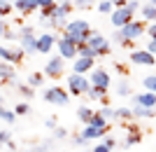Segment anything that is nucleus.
Returning <instances> with one entry per match:
<instances>
[{
    "mask_svg": "<svg viewBox=\"0 0 156 152\" xmlns=\"http://www.w3.org/2000/svg\"><path fill=\"white\" fill-rule=\"evenodd\" d=\"M65 35L72 40V42H77L79 45H84L86 40H89V35H91V26H89V21L84 19H72L65 24Z\"/></svg>",
    "mask_w": 156,
    "mask_h": 152,
    "instance_id": "1",
    "label": "nucleus"
},
{
    "mask_svg": "<svg viewBox=\"0 0 156 152\" xmlns=\"http://www.w3.org/2000/svg\"><path fill=\"white\" fill-rule=\"evenodd\" d=\"M89 89H91V82L84 77V73L68 75V91H70L72 96H86Z\"/></svg>",
    "mask_w": 156,
    "mask_h": 152,
    "instance_id": "2",
    "label": "nucleus"
},
{
    "mask_svg": "<svg viewBox=\"0 0 156 152\" xmlns=\"http://www.w3.org/2000/svg\"><path fill=\"white\" fill-rule=\"evenodd\" d=\"M19 42L23 47L26 54H35L37 52V38H35V28L33 26H23L19 31Z\"/></svg>",
    "mask_w": 156,
    "mask_h": 152,
    "instance_id": "3",
    "label": "nucleus"
},
{
    "mask_svg": "<svg viewBox=\"0 0 156 152\" xmlns=\"http://www.w3.org/2000/svg\"><path fill=\"white\" fill-rule=\"evenodd\" d=\"M42 98L47 101V103H51V106H68V101H70V94H65V89H61V87H49L44 94H42Z\"/></svg>",
    "mask_w": 156,
    "mask_h": 152,
    "instance_id": "4",
    "label": "nucleus"
},
{
    "mask_svg": "<svg viewBox=\"0 0 156 152\" xmlns=\"http://www.w3.org/2000/svg\"><path fill=\"white\" fill-rule=\"evenodd\" d=\"M56 47H58V54L63 56V59H77L79 56V47H77V42H72L68 35H63V38H58L56 40Z\"/></svg>",
    "mask_w": 156,
    "mask_h": 152,
    "instance_id": "5",
    "label": "nucleus"
},
{
    "mask_svg": "<svg viewBox=\"0 0 156 152\" xmlns=\"http://www.w3.org/2000/svg\"><path fill=\"white\" fill-rule=\"evenodd\" d=\"M110 21H112V26L114 28H121V26H126L128 21H133V12H130L128 7H114V12L110 14Z\"/></svg>",
    "mask_w": 156,
    "mask_h": 152,
    "instance_id": "6",
    "label": "nucleus"
},
{
    "mask_svg": "<svg viewBox=\"0 0 156 152\" xmlns=\"http://www.w3.org/2000/svg\"><path fill=\"white\" fill-rule=\"evenodd\" d=\"M86 45L93 47V49L98 52V56H103V54H110V42H107V38H103V35L96 33V31H91L89 40H86Z\"/></svg>",
    "mask_w": 156,
    "mask_h": 152,
    "instance_id": "7",
    "label": "nucleus"
},
{
    "mask_svg": "<svg viewBox=\"0 0 156 152\" xmlns=\"http://www.w3.org/2000/svg\"><path fill=\"white\" fill-rule=\"evenodd\" d=\"M119 31H121V35H124L126 40H137V38H142V33H144V24H140V21H128V24L121 26Z\"/></svg>",
    "mask_w": 156,
    "mask_h": 152,
    "instance_id": "8",
    "label": "nucleus"
},
{
    "mask_svg": "<svg viewBox=\"0 0 156 152\" xmlns=\"http://www.w3.org/2000/svg\"><path fill=\"white\" fill-rule=\"evenodd\" d=\"M130 63H135V66H154L156 63V56L149 52V49H137L128 56Z\"/></svg>",
    "mask_w": 156,
    "mask_h": 152,
    "instance_id": "9",
    "label": "nucleus"
},
{
    "mask_svg": "<svg viewBox=\"0 0 156 152\" xmlns=\"http://www.w3.org/2000/svg\"><path fill=\"white\" fill-rule=\"evenodd\" d=\"M26 56L23 47H16V49H9V47L0 45V61H7V63H19L21 59Z\"/></svg>",
    "mask_w": 156,
    "mask_h": 152,
    "instance_id": "10",
    "label": "nucleus"
},
{
    "mask_svg": "<svg viewBox=\"0 0 156 152\" xmlns=\"http://www.w3.org/2000/svg\"><path fill=\"white\" fill-rule=\"evenodd\" d=\"M63 56H51V59L44 63V75H49V77H61V73H63Z\"/></svg>",
    "mask_w": 156,
    "mask_h": 152,
    "instance_id": "11",
    "label": "nucleus"
},
{
    "mask_svg": "<svg viewBox=\"0 0 156 152\" xmlns=\"http://www.w3.org/2000/svg\"><path fill=\"white\" fill-rule=\"evenodd\" d=\"M91 84L93 87H105V89H110V84H112L110 73H107L105 68H93V70H91Z\"/></svg>",
    "mask_w": 156,
    "mask_h": 152,
    "instance_id": "12",
    "label": "nucleus"
},
{
    "mask_svg": "<svg viewBox=\"0 0 156 152\" xmlns=\"http://www.w3.org/2000/svg\"><path fill=\"white\" fill-rule=\"evenodd\" d=\"M56 40H58V38H56L54 33H42L37 38V54H49V52H51V47L56 45Z\"/></svg>",
    "mask_w": 156,
    "mask_h": 152,
    "instance_id": "13",
    "label": "nucleus"
},
{
    "mask_svg": "<svg viewBox=\"0 0 156 152\" xmlns=\"http://www.w3.org/2000/svg\"><path fill=\"white\" fill-rule=\"evenodd\" d=\"M91 70H93L91 56H77V59H72V73H91Z\"/></svg>",
    "mask_w": 156,
    "mask_h": 152,
    "instance_id": "14",
    "label": "nucleus"
},
{
    "mask_svg": "<svg viewBox=\"0 0 156 152\" xmlns=\"http://www.w3.org/2000/svg\"><path fill=\"white\" fill-rule=\"evenodd\" d=\"M105 133H107V129H103V126H96V124H84V131H82V136H84L86 140H93V138H103Z\"/></svg>",
    "mask_w": 156,
    "mask_h": 152,
    "instance_id": "15",
    "label": "nucleus"
},
{
    "mask_svg": "<svg viewBox=\"0 0 156 152\" xmlns=\"http://www.w3.org/2000/svg\"><path fill=\"white\" fill-rule=\"evenodd\" d=\"M133 103H140V106H147V108H156V94L149 91V89L144 94H135V96H133Z\"/></svg>",
    "mask_w": 156,
    "mask_h": 152,
    "instance_id": "16",
    "label": "nucleus"
},
{
    "mask_svg": "<svg viewBox=\"0 0 156 152\" xmlns=\"http://www.w3.org/2000/svg\"><path fill=\"white\" fill-rule=\"evenodd\" d=\"M133 117L151 119V117H156V108H147V106H140V103H133Z\"/></svg>",
    "mask_w": 156,
    "mask_h": 152,
    "instance_id": "17",
    "label": "nucleus"
},
{
    "mask_svg": "<svg viewBox=\"0 0 156 152\" xmlns=\"http://www.w3.org/2000/svg\"><path fill=\"white\" fill-rule=\"evenodd\" d=\"M14 7H16L19 12L28 14V12H35L40 5H37V0H14Z\"/></svg>",
    "mask_w": 156,
    "mask_h": 152,
    "instance_id": "18",
    "label": "nucleus"
},
{
    "mask_svg": "<svg viewBox=\"0 0 156 152\" xmlns=\"http://www.w3.org/2000/svg\"><path fill=\"white\" fill-rule=\"evenodd\" d=\"M14 75H16V70H14V63H7V61H0V80H12Z\"/></svg>",
    "mask_w": 156,
    "mask_h": 152,
    "instance_id": "19",
    "label": "nucleus"
},
{
    "mask_svg": "<svg viewBox=\"0 0 156 152\" xmlns=\"http://www.w3.org/2000/svg\"><path fill=\"white\" fill-rule=\"evenodd\" d=\"M140 14H142V19H147V21H156V7L151 5V2L140 7Z\"/></svg>",
    "mask_w": 156,
    "mask_h": 152,
    "instance_id": "20",
    "label": "nucleus"
},
{
    "mask_svg": "<svg viewBox=\"0 0 156 152\" xmlns=\"http://www.w3.org/2000/svg\"><path fill=\"white\" fill-rule=\"evenodd\" d=\"M93 115H96V110H91L89 106H82V108L77 110V117L82 119L84 124H89V122H91V117H93Z\"/></svg>",
    "mask_w": 156,
    "mask_h": 152,
    "instance_id": "21",
    "label": "nucleus"
},
{
    "mask_svg": "<svg viewBox=\"0 0 156 152\" xmlns=\"http://www.w3.org/2000/svg\"><path fill=\"white\" fill-rule=\"evenodd\" d=\"M105 94H107V89H105V87H93V84H91V89L86 91V96H89L91 101H100Z\"/></svg>",
    "mask_w": 156,
    "mask_h": 152,
    "instance_id": "22",
    "label": "nucleus"
},
{
    "mask_svg": "<svg viewBox=\"0 0 156 152\" xmlns=\"http://www.w3.org/2000/svg\"><path fill=\"white\" fill-rule=\"evenodd\" d=\"M142 140V136H140V131H130L128 136H126V140H124V147L128 150V147H133V145H137Z\"/></svg>",
    "mask_w": 156,
    "mask_h": 152,
    "instance_id": "23",
    "label": "nucleus"
},
{
    "mask_svg": "<svg viewBox=\"0 0 156 152\" xmlns=\"http://www.w3.org/2000/svg\"><path fill=\"white\" fill-rule=\"evenodd\" d=\"M0 119H2L5 124H14V122H16V113H14V110H7V108H0Z\"/></svg>",
    "mask_w": 156,
    "mask_h": 152,
    "instance_id": "24",
    "label": "nucleus"
},
{
    "mask_svg": "<svg viewBox=\"0 0 156 152\" xmlns=\"http://www.w3.org/2000/svg\"><path fill=\"white\" fill-rule=\"evenodd\" d=\"M114 0H100V2H98V9H100V12L103 14H112L114 12Z\"/></svg>",
    "mask_w": 156,
    "mask_h": 152,
    "instance_id": "25",
    "label": "nucleus"
},
{
    "mask_svg": "<svg viewBox=\"0 0 156 152\" xmlns=\"http://www.w3.org/2000/svg\"><path fill=\"white\" fill-rule=\"evenodd\" d=\"M16 89L21 91V96H23V98H33V96H35V87H30V84H21V82H19V87H16Z\"/></svg>",
    "mask_w": 156,
    "mask_h": 152,
    "instance_id": "26",
    "label": "nucleus"
},
{
    "mask_svg": "<svg viewBox=\"0 0 156 152\" xmlns=\"http://www.w3.org/2000/svg\"><path fill=\"white\" fill-rule=\"evenodd\" d=\"M42 82H44V75H40V73H30V75H28V84L35 87V89L42 87Z\"/></svg>",
    "mask_w": 156,
    "mask_h": 152,
    "instance_id": "27",
    "label": "nucleus"
},
{
    "mask_svg": "<svg viewBox=\"0 0 156 152\" xmlns=\"http://www.w3.org/2000/svg\"><path fill=\"white\" fill-rule=\"evenodd\" d=\"M79 56H91V59H96L98 52L93 49V47H89V45L84 42V45H79Z\"/></svg>",
    "mask_w": 156,
    "mask_h": 152,
    "instance_id": "28",
    "label": "nucleus"
},
{
    "mask_svg": "<svg viewBox=\"0 0 156 152\" xmlns=\"http://www.w3.org/2000/svg\"><path fill=\"white\" fill-rule=\"evenodd\" d=\"M128 94H133V91H130V87H128V82L121 80V82L117 84V96H128Z\"/></svg>",
    "mask_w": 156,
    "mask_h": 152,
    "instance_id": "29",
    "label": "nucleus"
},
{
    "mask_svg": "<svg viewBox=\"0 0 156 152\" xmlns=\"http://www.w3.org/2000/svg\"><path fill=\"white\" fill-rule=\"evenodd\" d=\"M142 84H144V89H149V91L156 94V75H147L142 80Z\"/></svg>",
    "mask_w": 156,
    "mask_h": 152,
    "instance_id": "30",
    "label": "nucleus"
},
{
    "mask_svg": "<svg viewBox=\"0 0 156 152\" xmlns=\"http://www.w3.org/2000/svg\"><path fill=\"white\" fill-rule=\"evenodd\" d=\"M63 138H68V129L65 126H56L54 129V140H63Z\"/></svg>",
    "mask_w": 156,
    "mask_h": 152,
    "instance_id": "31",
    "label": "nucleus"
},
{
    "mask_svg": "<svg viewBox=\"0 0 156 152\" xmlns=\"http://www.w3.org/2000/svg\"><path fill=\"white\" fill-rule=\"evenodd\" d=\"M14 113H16V117H21V115H28V113H30V106H28V103H16Z\"/></svg>",
    "mask_w": 156,
    "mask_h": 152,
    "instance_id": "32",
    "label": "nucleus"
},
{
    "mask_svg": "<svg viewBox=\"0 0 156 152\" xmlns=\"http://www.w3.org/2000/svg\"><path fill=\"white\" fill-rule=\"evenodd\" d=\"M100 113L105 115V119H107V122H112V119H117V117H119V115H117V110H114V108H103Z\"/></svg>",
    "mask_w": 156,
    "mask_h": 152,
    "instance_id": "33",
    "label": "nucleus"
},
{
    "mask_svg": "<svg viewBox=\"0 0 156 152\" xmlns=\"http://www.w3.org/2000/svg\"><path fill=\"white\" fill-rule=\"evenodd\" d=\"M117 115H119V119H130L133 117V108H119Z\"/></svg>",
    "mask_w": 156,
    "mask_h": 152,
    "instance_id": "34",
    "label": "nucleus"
},
{
    "mask_svg": "<svg viewBox=\"0 0 156 152\" xmlns=\"http://www.w3.org/2000/svg\"><path fill=\"white\" fill-rule=\"evenodd\" d=\"M51 145H54V138L51 140H44V143H40L35 147V152H51Z\"/></svg>",
    "mask_w": 156,
    "mask_h": 152,
    "instance_id": "35",
    "label": "nucleus"
},
{
    "mask_svg": "<svg viewBox=\"0 0 156 152\" xmlns=\"http://www.w3.org/2000/svg\"><path fill=\"white\" fill-rule=\"evenodd\" d=\"M12 12V2H7V0H0V17H5V14Z\"/></svg>",
    "mask_w": 156,
    "mask_h": 152,
    "instance_id": "36",
    "label": "nucleus"
},
{
    "mask_svg": "<svg viewBox=\"0 0 156 152\" xmlns=\"http://www.w3.org/2000/svg\"><path fill=\"white\" fill-rule=\"evenodd\" d=\"M91 5H93V0H75V7H79V9H89Z\"/></svg>",
    "mask_w": 156,
    "mask_h": 152,
    "instance_id": "37",
    "label": "nucleus"
},
{
    "mask_svg": "<svg viewBox=\"0 0 156 152\" xmlns=\"http://www.w3.org/2000/svg\"><path fill=\"white\" fill-rule=\"evenodd\" d=\"M37 5H40V9H49V7L56 5V0H37Z\"/></svg>",
    "mask_w": 156,
    "mask_h": 152,
    "instance_id": "38",
    "label": "nucleus"
},
{
    "mask_svg": "<svg viewBox=\"0 0 156 152\" xmlns=\"http://www.w3.org/2000/svg\"><path fill=\"white\" fill-rule=\"evenodd\" d=\"M58 5L63 7V9H65V12H68V14H70V9H72V7H75V2H72V0H61Z\"/></svg>",
    "mask_w": 156,
    "mask_h": 152,
    "instance_id": "39",
    "label": "nucleus"
},
{
    "mask_svg": "<svg viewBox=\"0 0 156 152\" xmlns=\"http://www.w3.org/2000/svg\"><path fill=\"white\" fill-rule=\"evenodd\" d=\"M103 143H105V145H107V147H110V150H112V147H114V145H117V140L112 138V136H103Z\"/></svg>",
    "mask_w": 156,
    "mask_h": 152,
    "instance_id": "40",
    "label": "nucleus"
},
{
    "mask_svg": "<svg viewBox=\"0 0 156 152\" xmlns=\"http://www.w3.org/2000/svg\"><path fill=\"white\" fill-rule=\"evenodd\" d=\"M147 35H149L151 40H156V21H151V26L147 28Z\"/></svg>",
    "mask_w": 156,
    "mask_h": 152,
    "instance_id": "41",
    "label": "nucleus"
},
{
    "mask_svg": "<svg viewBox=\"0 0 156 152\" xmlns=\"http://www.w3.org/2000/svg\"><path fill=\"white\" fill-rule=\"evenodd\" d=\"M126 7H128L130 12H135L137 7H140V2H137V0H128V2H126Z\"/></svg>",
    "mask_w": 156,
    "mask_h": 152,
    "instance_id": "42",
    "label": "nucleus"
},
{
    "mask_svg": "<svg viewBox=\"0 0 156 152\" xmlns=\"http://www.w3.org/2000/svg\"><path fill=\"white\" fill-rule=\"evenodd\" d=\"M93 152H110V147L105 145V143H100V145H96V147H93Z\"/></svg>",
    "mask_w": 156,
    "mask_h": 152,
    "instance_id": "43",
    "label": "nucleus"
},
{
    "mask_svg": "<svg viewBox=\"0 0 156 152\" xmlns=\"http://www.w3.org/2000/svg\"><path fill=\"white\" fill-rule=\"evenodd\" d=\"M44 124H47V129H56V126H58V124H56V119H54V117H49V119H47V122H44Z\"/></svg>",
    "mask_w": 156,
    "mask_h": 152,
    "instance_id": "44",
    "label": "nucleus"
},
{
    "mask_svg": "<svg viewBox=\"0 0 156 152\" xmlns=\"http://www.w3.org/2000/svg\"><path fill=\"white\" fill-rule=\"evenodd\" d=\"M2 38H7V40H16L19 38V33H12V31H5V35Z\"/></svg>",
    "mask_w": 156,
    "mask_h": 152,
    "instance_id": "45",
    "label": "nucleus"
},
{
    "mask_svg": "<svg viewBox=\"0 0 156 152\" xmlns=\"http://www.w3.org/2000/svg\"><path fill=\"white\" fill-rule=\"evenodd\" d=\"M147 49H149L151 54H156V40H149V42H147Z\"/></svg>",
    "mask_w": 156,
    "mask_h": 152,
    "instance_id": "46",
    "label": "nucleus"
},
{
    "mask_svg": "<svg viewBox=\"0 0 156 152\" xmlns=\"http://www.w3.org/2000/svg\"><path fill=\"white\" fill-rule=\"evenodd\" d=\"M5 31H7V26H5V21L0 19V38H2V35H5Z\"/></svg>",
    "mask_w": 156,
    "mask_h": 152,
    "instance_id": "47",
    "label": "nucleus"
},
{
    "mask_svg": "<svg viewBox=\"0 0 156 152\" xmlns=\"http://www.w3.org/2000/svg\"><path fill=\"white\" fill-rule=\"evenodd\" d=\"M0 108H2V94H0Z\"/></svg>",
    "mask_w": 156,
    "mask_h": 152,
    "instance_id": "48",
    "label": "nucleus"
},
{
    "mask_svg": "<svg viewBox=\"0 0 156 152\" xmlns=\"http://www.w3.org/2000/svg\"><path fill=\"white\" fill-rule=\"evenodd\" d=\"M149 2H151V5H154V7H156V0H149Z\"/></svg>",
    "mask_w": 156,
    "mask_h": 152,
    "instance_id": "49",
    "label": "nucleus"
},
{
    "mask_svg": "<svg viewBox=\"0 0 156 152\" xmlns=\"http://www.w3.org/2000/svg\"><path fill=\"white\" fill-rule=\"evenodd\" d=\"M26 152H35V147H33V150H26Z\"/></svg>",
    "mask_w": 156,
    "mask_h": 152,
    "instance_id": "50",
    "label": "nucleus"
},
{
    "mask_svg": "<svg viewBox=\"0 0 156 152\" xmlns=\"http://www.w3.org/2000/svg\"><path fill=\"white\" fill-rule=\"evenodd\" d=\"M7 2H14V0H7Z\"/></svg>",
    "mask_w": 156,
    "mask_h": 152,
    "instance_id": "51",
    "label": "nucleus"
},
{
    "mask_svg": "<svg viewBox=\"0 0 156 152\" xmlns=\"http://www.w3.org/2000/svg\"><path fill=\"white\" fill-rule=\"evenodd\" d=\"M65 152H72V150H65Z\"/></svg>",
    "mask_w": 156,
    "mask_h": 152,
    "instance_id": "52",
    "label": "nucleus"
},
{
    "mask_svg": "<svg viewBox=\"0 0 156 152\" xmlns=\"http://www.w3.org/2000/svg\"><path fill=\"white\" fill-rule=\"evenodd\" d=\"M89 152H93V150H89Z\"/></svg>",
    "mask_w": 156,
    "mask_h": 152,
    "instance_id": "53",
    "label": "nucleus"
}]
</instances>
